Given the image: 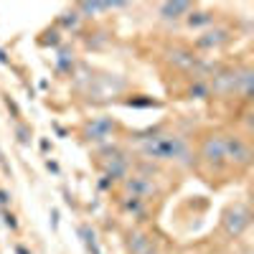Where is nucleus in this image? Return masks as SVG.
I'll list each match as a JSON object with an SVG mask.
<instances>
[{"mask_svg":"<svg viewBox=\"0 0 254 254\" xmlns=\"http://www.w3.org/2000/svg\"><path fill=\"white\" fill-rule=\"evenodd\" d=\"M201 153H203V158L211 160V163H221V160L226 158V140L219 137V135L206 137V142H203V147H201Z\"/></svg>","mask_w":254,"mask_h":254,"instance_id":"nucleus-1","label":"nucleus"},{"mask_svg":"<svg viewBox=\"0 0 254 254\" xmlns=\"http://www.w3.org/2000/svg\"><path fill=\"white\" fill-rule=\"evenodd\" d=\"M226 158L247 165V163L252 160V150H249V145H247L244 140L234 137V140H226Z\"/></svg>","mask_w":254,"mask_h":254,"instance_id":"nucleus-2","label":"nucleus"},{"mask_svg":"<svg viewBox=\"0 0 254 254\" xmlns=\"http://www.w3.org/2000/svg\"><path fill=\"white\" fill-rule=\"evenodd\" d=\"M244 226H247V211H242V208L231 211L229 219H226V229L231 231V234H239Z\"/></svg>","mask_w":254,"mask_h":254,"instance_id":"nucleus-3","label":"nucleus"},{"mask_svg":"<svg viewBox=\"0 0 254 254\" xmlns=\"http://www.w3.org/2000/svg\"><path fill=\"white\" fill-rule=\"evenodd\" d=\"M190 10V5L188 3H165L163 8H160V13H163V18H181L183 13H188Z\"/></svg>","mask_w":254,"mask_h":254,"instance_id":"nucleus-4","label":"nucleus"}]
</instances>
